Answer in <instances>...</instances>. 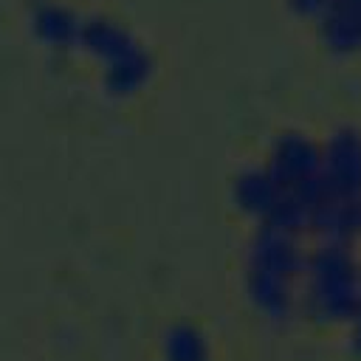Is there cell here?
Wrapping results in <instances>:
<instances>
[{
  "label": "cell",
  "mask_w": 361,
  "mask_h": 361,
  "mask_svg": "<svg viewBox=\"0 0 361 361\" xmlns=\"http://www.w3.org/2000/svg\"><path fill=\"white\" fill-rule=\"evenodd\" d=\"M31 25L48 42H71L79 39L82 17L56 0H37L31 6Z\"/></svg>",
  "instance_id": "cell-9"
},
{
  "label": "cell",
  "mask_w": 361,
  "mask_h": 361,
  "mask_svg": "<svg viewBox=\"0 0 361 361\" xmlns=\"http://www.w3.org/2000/svg\"><path fill=\"white\" fill-rule=\"evenodd\" d=\"M319 37L333 54H353L361 48V11L355 0H330L319 14Z\"/></svg>",
  "instance_id": "cell-8"
},
{
  "label": "cell",
  "mask_w": 361,
  "mask_h": 361,
  "mask_svg": "<svg viewBox=\"0 0 361 361\" xmlns=\"http://www.w3.org/2000/svg\"><path fill=\"white\" fill-rule=\"evenodd\" d=\"M265 166L271 169V175L279 180V186L285 192L302 197L305 203H310V209L316 206V200L324 192V186H322V144H316L305 133H296V130L279 133L271 144Z\"/></svg>",
  "instance_id": "cell-4"
},
{
  "label": "cell",
  "mask_w": 361,
  "mask_h": 361,
  "mask_svg": "<svg viewBox=\"0 0 361 361\" xmlns=\"http://www.w3.org/2000/svg\"><path fill=\"white\" fill-rule=\"evenodd\" d=\"M350 344H353V350L361 355V310H358V316L350 322Z\"/></svg>",
  "instance_id": "cell-12"
},
{
  "label": "cell",
  "mask_w": 361,
  "mask_h": 361,
  "mask_svg": "<svg viewBox=\"0 0 361 361\" xmlns=\"http://www.w3.org/2000/svg\"><path fill=\"white\" fill-rule=\"evenodd\" d=\"M355 3H358V11H361V0H355Z\"/></svg>",
  "instance_id": "cell-13"
},
{
  "label": "cell",
  "mask_w": 361,
  "mask_h": 361,
  "mask_svg": "<svg viewBox=\"0 0 361 361\" xmlns=\"http://www.w3.org/2000/svg\"><path fill=\"white\" fill-rule=\"evenodd\" d=\"M231 197L245 214H251L259 223H265L274 214V209H276V203L282 197V186H279V180L271 175V169L265 164H251V166H243L234 175Z\"/></svg>",
  "instance_id": "cell-7"
},
{
  "label": "cell",
  "mask_w": 361,
  "mask_h": 361,
  "mask_svg": "<svg viewBox=\"0 0 361 361\" xmlns=\"http://www.w3.org/2000/svg\"><path fill=\"white\" fill-rule=\"evenodd\" d=\"M288 3L293 6V11L307 14V17H319L330 6V0H288Z\"/></svg>",
  "instance_id": "cell-11"
},
{
  "label": "cell",
  "mask_w": 361,
  "mask_h": 361,
  "mask_svg": "<svg viewBox=\"0 0 361 361\" xmlns=\"http://www.w3.org/2000/svg\"><path fill=\"white\" fill-rule=\"evenodd\" d=\"M299 237L288 228L259 223L245 248V296L259 316L276 324L302 313V276L310 248Z\"/></svg>",
  "instance_id": "cell-1"
},
{
  "label": "cell",
  "mask_w": 361,
  "mask_h": 361,
  "mask_svg": "<svg viewBox=\"0 0 361 361\" xmlns=\"http://www.w3.org/2000/svg\"><path fill=\"white\" fill-rule=\"evenodd\" d=\"M79 39L102 56L104 71V87L116 90V93H127L133 87H138L149 71H152V56L149 51L138 42V37L118 23L110 14H87L82 17V31Z\"/></svg>",
  "instance_id": "cell-3"
},
{
  "label": "cell",
  "mask_w": 361,
  "mask_h": 361,
  "mask_svg": "<svg viewBox=\"0 0 361 361\" xmlns=\"http://www.w3.org/2000/svg\"><path fill=\"white\" fill-rule=\"evenodd\" d=\"M361 310V259L347 243L319 240L307 251L302 276V316L353 322Z\"/></svg>",
  "instance_id": "cell-2"
},
{
  "label": "cell",
  "mask_w": 361,
  "mask_h": 361,
  "mask_svg": "<svg viewBox=\"0 0 361 361\" xmlns=\"http://www.w3.org/2000/svg\"><path fill=\"white\" fill-rule=\"evenodd\" d=\"M319 240L353 245L361 237V197H333L324 195L310 212V228Z\"/></svg>",
  "instance_id": "cell-6"
},
{
  "label": "cell",
  "mask_w": 361,
  "mask_h": 361,
  "mask_svg": "<svg viewBox=\"0 0 361 361\" xmlns=\"http://www.w3.org/2000/svg\"><path fill=\"white\" fill-rule=\"evenodd\" d=\"M322 186L333 197H361V130L336 127L322 144Z\"/></svg>",
  "instance_id": "cell-5"
},
{
  "label": "cell",
  "mask_w": 361,
  "mask_h": 361,
  "mask_svg": "<svg viewBox=\"0 0 361 361\" xmlns=\"http://www.w3.org/2000/svg\"><path fill=\"white\" fill-rule=\"evenodd\" d=\"M161 358L164 361H209L212 347H209L206 333L197 324L178 322L164 333Z\"/></svg>",
  "instance_id": "cell-10"
}]
</instances>
